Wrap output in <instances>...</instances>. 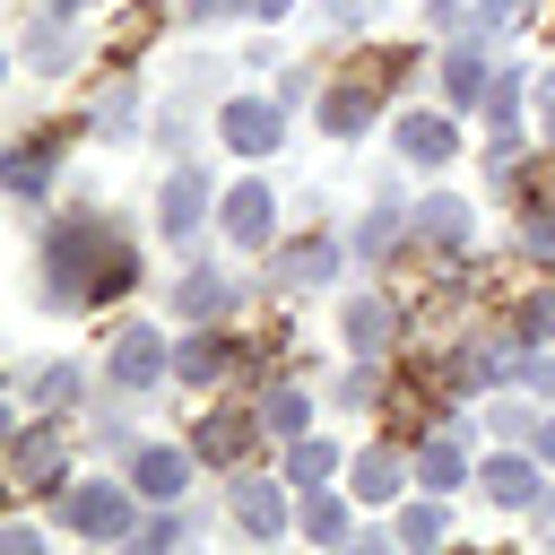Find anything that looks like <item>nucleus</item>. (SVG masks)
I'll return each instance as SVG.
<instances>
[{"mask_svg":"<svg viewBox=\"0 0 555 555\" xmlns=\"http://www.w3.org/2000/svg\"><path fill=\"white\" fill-rule=\"evenodd\" d=\"M217 130H225L234 156H269V147L286 139V95H225Z\"/></svg>","mask_w":555,"mask_h":555,"instance_id":"5","label":"nucleus"},{"mask_svg":"<svg viewBox=\"0 0 555 555\" xmlns=\"http://www.w3.org/2000/svg\"><path fill=\"white\" fill-rule=\"evenodd\" d=\"M364 17H373V0H330V26H338V35H347V26H364Z\"/></svg>","mask_w":555,"mask_h":555,"instance_id":"36","label":"nucleus"},{"mask_svg":"<svg viewBox=\"0 0 555 555\" xmlns=\"http://www.w3.org/2000/svg\"><path fill=\"white\" fill-rule=\"evenodd\" d=\"M26 390H35L43 416H52V408H78V364H43V373H26Z\"/></svg>","mask_w":555,"mask_h":555,"instance_id":"25","label":"nucleus"},{"mask_svg":"<svg viewBox=\"0 0 555 555\" xmlns=\"http://www.w3.org/2000/svg\"><path fill=\"white\" fill-rule=\"evenodd\" d=\"M399 69H408V61H399V52H382L373 69H356V78L321 87V130H330V139H356V130L373 121V104H382V87H390Z\"/></svg>","mask_w":555,"mask_h":555,"instance_id":"2","label":"nucleus"},{"mask_svg":"<svg viewBox=\"0 0 555 555\" xmlns=\"http://www.w3.org/2000/svg\"><path fill=\"white\" fill-rule=\"evenodd\" d=\"M330 468H338V451H330V442H304V434H295V451H286V486H321Z\"/></svg>","mask_w":555,"mask_h":555,"instance_id":"27","label":"nucleus"},{"mask_svg":"<svg viewBox=\"0 0 555 555\" xmlns=\"http://www.w3.org/2000/svg\"><path fill=\"white\" fill-rule=\"evenodd\" d=\"M260 425H269V434H304V425H312V408H304V390H295V382H278V390L260 399Z\"/></svg>","mask_w":555,"mask_h":555,"instance_id":"26","label":"nucleus"},{"mask_svg":"<svg viewBox=\"0 0 555 555\" xmlns=\"http://www.w3.org/2000/svg\"><path fill=\"white\" fill-rule=\"evenodd\" d=\"M217 9H234V0H173V17H217Z\"/></svg>","mask_w":555,"mask_h":555,"instance_id":"39","label":"nucleus"},{"mask_svg":"<svg viewBox=\"0 0 555 555\" xmlns=\"http://www.w3.org/2000/svg\"><path fill=\"white\" fill-rule=\"evenodd\" d=\"M486 87H494V61L486 52H451L442 61V95L451 104H486Z\"/></svg>","mask_w":555,"mask_h":555,"instance_id":"21","label":"nucleus"},{"mask_svg":"<svg viewBox=\"0 0 555 555\" xmlns=\"http://www.w3.org/2000/svg\"><path fill=\"white\" fill-rule=\"evenodd\" d=\"M529 451H538V460L555 468V416H538V434H529Z\"/></svg>","mask_w":555,"mask_h":555,"instance_id":"37","label":"nucleus"},{"mask_svg":"<svg viewBox=\"0 0 555 555\" xmlns=\"http://www.w3.org/2000/svg\"><path fill=\"white\" fill-rule=\"evenodd\" d=\"M520 251H529V260H555V217H546V208H529V225H520Z\"/></svg>","mask_w":555,"mask_h":555,"instance_id":"32","label":"nucleus"},{"mask_svg":"<svg viewBox=\"0 0 555 555\" xmlns=\"http://www.w3.org/2000/svg\"><path fill=\"white\" fill-rule=\"evenodd\" d=\"M251 434H260V408H251V416L217 408V416H199V425H191V451H199V460H217V468H234V460L251 451Z\"/></svg>","mask_w":555,"mask_h":555,"instance_id":"11","label":"nucleus"},{"mask_svg":"<svg viewBox=\"0 0 555 555\" xmlns=\"http://www.w3.org/2000/svg\"><path fill=\"white\" fill-rule=\"evenodd\" d=\"M399 477H416V451L373 442V451L356 460V494H364V503H390V494H399Z\"/></svg>","mask_w":555,"mask_h":555,"instance_id":"17","label":"nucleus"},{"mask_svg":"<svg viewBox=\"0 0 555 555\" xmlns=\"http://www.w3.org/2000/svg\"><path fill=\"white\" fill-rule=\"evenodd\" d=\"M43 9H52V17H78V9H87V0H43Z\"/></svg>","mask_w":555,"mask_h":555,"instance_id":"40","label":"nucleus"},{"mask_svg":"<svg viewBox=\"0 0 555 555\" xmlns=\"http://www.w3.org/2000/svg\"><path fill=\"white\" fill-rule=\"evenodd\" d=\"M43 304H113L130 278H139V251H130V234L113 225V217H95V208H78L69 225H52L43 234Z\"/></svg>","mask_w":555,"mask_h":555,"instance_id":"1","label":"nucleus"},{"mask_svg":"<svg viewBox=\"0 0 555 555\" xmlns=\"http://www.w3.org/2000/svg\"><path fill=\"white\" fill-rule=\"evenodd\" d=\"M416 234H425V243H442V251H460V243H468V208L434 191V199H416Z\"/></svg>","mask_w":555,"mask_h":555,"instance_id":"23","label":"nucleus"},{"mask_svg":"<svg viewBox=\"0 0 555 555\" xmlns=\"http://www.w3.org/2000/svg\"><path fill=\"white\" fill-rule=\"evenodd\" d=\"M234 9H243V17H286L295 0H234Z\"/></svg>","mask_w":555,"mask_h":555,"instance_id":"38","label":"nucleus"},{"mask_svg":"<svg viewBox=\"0 0 555 555\" xmlns=\"http://www.w3.org/2000/svg\"><path fill=\"white\" fill-rule=\"evenodd\" d=\"M199 208H208V182L182 165V173L165 182V199H156V225H165L173 243H191V234H199Z\"/></svg>","mask_w":555,"mask_h":555,"instance_id":"14","label":"nucleus"},{"mask_svg":"<svg viewBox=\"0 0 555 555\" xmlns=\"http://www.w3.org/2000/svg\"><path fill=\"white\" fill-rule=\"evenodd\" d=\"M321 278H338V243H330V234L269 243V286H321Z\"/></svg>","mask_w":555,"mask_h":555,"instance_id":"8","label":"nucleus"},{"mask_svg":"<svg viewBox=\"0 0 555 555\" xmlns=\"http://www.w3.org/2000/svg\"><path fill=\"white\" fill-rule=\"evenodd\" d=\"M486 494L512 503V512L538 503V451H494V460H486Z\"/></svg>","mask_w":555,"mask_h":555,"instance_id":"18","label":"nucleus"},{"mask_svg":"<svg viewBox=\"0 0 555 555\" xmlns=\"http://www.w3.org/2000/svg\"><path fill=\"white\" fill-rule=\"evenodd\" d=\"M460 434H468V425H460V416H442V434H425V442H416V486H425V494H451V486L468 477V468H460Z\"/></svg>","mask_w":555,"mask_h":555,"instance_id":"12","label":"nucleus"},{"mask_svg":"<svg viewBox=\"0 0 555 555\" xmlns=\"http://www.w3.org/2000/svg\"><path fill=\"white\" fill-rule=\"evenodd\" d=\"M234 520H243V538H278V529H286V494L260 486V477H243V486H234Z\"/></svg>","mask_w":555,"mask_h":555,"instance_id":"20","label":"nucleus"},{"mask_svg":"<svg viewBox=\"0 0 555 555\" xmlns=\"http://www.w3.org/2000/svg\"><path fill=\"white\" fill-rule=\"evenodd\" d=\"M520 338H529V347H546V338H555V286H538V295L520 304Z\"/></svg>","mask_w":555,"mask_h":555,"instance_id":"29","label":"nucleus"},{"mask_svg":"<svg viewBox=\"0 0 555 555\" xmlns=\"http://www.w3.org/2000/svg\"><path fill=\"white\" fill-rule=\"evenodd\" d=\"M130 494H139V486H61V520H69L78 538H130V529H139Z\"/></svg>","mask_w":555,"mask_h":555,"instance_id":"4","label":"nucleus"},{"mask_svg":"<svg viewBox=\"0 0 555 555\" xmlns=\"http://www.w3.org/2000/svg\"><path fill=\"white\" fill-rule=\"evenodd\" d=\"M234 364H243V338H225V330H208V321L173 347V382H191V390H217Z\"/></svg>","mask_w":555,"mask_h":555,"instance_id":"6","label":"nucleus"},{"mask_svg":"<svg viewBox=\"0 0 555 555\" xmlns=\"http://www.w3.org/2000/svg\"><path fill=\"white\" fill-rule=\"evenodd\" d=\"M35 546H43V538H35L26 520H9V529H0V555H35Z\"/></svg>","mask_w":555,"mask_h":555,"instance_id":"35","label":"nucleus"},{"mask_svg":"<svg viewBox=\"0 0 555 555\" xmlns=\"http://www.w3.org/2000/svg\"><path fill=\"white\" fill-rule=\"evenodd\" d=\"M442 529H451V520H442L434 503H408V512H399V538H408V546H434Z\"/></svg>","mask_w":555,"mask_h":555,"instance_id":"30","label":"nucleus"},{"mask_svg":"<svg viewBox=\"0 0 555 555\" xmlns=\"http://www.w3.org/2000/svg\"><path fill=\"white\" fill-rule=\"evenodd\" d=\"M139 130V78H113L95 95V139H130Z\"/></svg>","mask_w":555,"mask_h":555,"instance_id":"22","label":"nucleus"},{"mask_svg":"<svg viewBox=\"0 0 555 555\" xmlns=\"http://www.w3.org/2000/svg\"><path fill=\"white\" fill-rule=\"evenodd\" d=\"M225 243H243V251H269V243H278V199H269V182H234V191H225Z\"/></svg>","mask_w":555,"mask_h":555,"instance_id":"7","label":"nucleus"},{"mask_svg":"<svg viewBox=\"0 0 555 555\" xmlns=\"http://www.w3.org/2000/svg\"><path fill=\"white\" fill-rule=\"evenodd\" d=\"M130 486H139V503H182V486H191V451H165V442L130 451Z\"/></svg>","mask_w":555,"mask_h":555,"instance_id":"10","label":"nucleus"},{"mask_svg":"<svg viewBox=\"0 0 555 555\" xmlns=\"http://www.w3.org/2000/svg\"><path fill=\"white\" fill-rule=\"evenodd\" d=\"M486 425H494V434H538V416H529L520 399H494V408H486Z\"/></svg>","mask_w":555,"mask_h":555,"instance_id":"33","label":"nucleus"},{"mask_svg":"<svg viewBox=\"0 0 555 555\" xmlns=\"http://www.w3.org/2000/svg\"><path fill=\"white\" fill-rule=\"evenodd\" d=\"M546 130H555V95H546Z\"/></svg>","mask_w":555,"mask_h":555,"instance_id":"41","label":"nucleus"},{"mask_svg":"<svg viewBox=\"0 0 555 555\" xmlns=\"http://www.w3.org/2000/svg\"><path fill=\"white\" fill-rule=\"evenodd\" d=\"M390 321H399V312H390L382 295H356V304H347V321H338V338H347V356H364V364H373V356L390 347Z\"/></svg>","mask_w":555,"mask_h":555,"instance_id":"15","label":"nucleus"},{"mask_svg":"<svg viewBox=\"0 0 555 555\" xmlns=\"http://www.w3.org/2000/svg\"><path fill=\"white\" fill-rule=\"evenodd\" d=\"M304 529H312L321 546H330V538H347V503H338V494H312V503H304Z\"/></svg>","mask_w":555,"mask_h":555,"instance_id":"28","label":"nucleus"},{"mask_svg":"<svg viewBox=\"0 0 555 555\" xmlns=\"http://www.w3.org/2000/svg\"><path fill=\"white\" fill-rule=\"evenodd\" d=\"M61 468H69V434H61L52 416L17 425V442H9V477H17V494H52Z\"/></svg>","mask_w":555,"mask_h":555,"instance_id":"3","label":"nucleus"},{"mask_svg":"<svg viewBox=\"0 0 555 555\" xmlns=\"http://www.w3.org/2000/svg\"><path fill=\"white\" fill-rule=\"evenodd\" d=\"M451 147H460V139H451L442 113H399V156H408V165H451Z\"/></svg>","mask_w":555,"mask_h":555,"instance_id":"16","label":"nucleus"},{"mask_svg":"<svg viewBox=\"0 0 555 555\" xmlns=\"http://www.w3.org/2000/svg\"><path fill=\"white\" fill-rule=\"evenodd\" d=\"M17 52H26L35 69H69V17H35V26L17 35Z\"/></svg>","mask_w":555,"mask_h":555,"instance_id":"24","label":"nucleus"},{"mask_svg":"<svg viewBox=\"0 0 555 555\" xmlns=\"http://www.w3.org/2000/svg\"><path fill=\"white\" fill-rule=\"evenodd\" d=\"M173 538H191V520H182V512H165V520H139V529H130V546H139V555H147V546H173Z\"/></svg>","mask_w":555,"mask_h":555,"instance_id":"31","label":"nucleus"},{"mask_svg":"<svg viewBox=\"0 0 555 555\" xmlns=\"http://www.w3.org/2000/svg\"><path fill=\"white\" fill-rule=\"evenodd\" d=\"M225 304H234V278H217V269H191L173 286V312L182 321H225Z\"/></svg>","mask_w":555,"mask_h":555,"instance_id":"19","label":"nucleus"},{"mask_svg":"<svg viewBox=\"0 0 555 555\" xmlns=\"http://www.w3.org/2000/svg\"><path fill=\"white\" fill-rule=\"evenodd\" d=\"M61 147H69L61 130H35V139L9 156V191H17V199H43V191H52V165H61Z\"/></svg>","mask_w":555,"mask_h":555,"instance_id":"13","label":"nucleus"},{"mask_svg":"<svg viewBox=\"0 0 555 555\" xmlns=\"http://www.w3.org/2000/svg\"><path fill=\"white\" fill-rule=\"evenodd\" d=\"M156 373H173V356H165V338H156L147 321H130V330H113V382H121V390H147Z\"/></svg>","mask_w":555,"mask_h":555,"instance_id":"9","label":"nucleus"},{"mask_svg":"<svg viewBox=\"0 0 555 555\" xmlns=\"http://www.w3.org/2000/svg\"><path fill=\"white\" fill-rule=\"evenodd\" d=\"M520 191H529V208H555V156H546V165H538Z\"/></svg>","mask_w":555,"mask_h":555,"instance_id":"34","label":"nucleus"}]
</instances>
